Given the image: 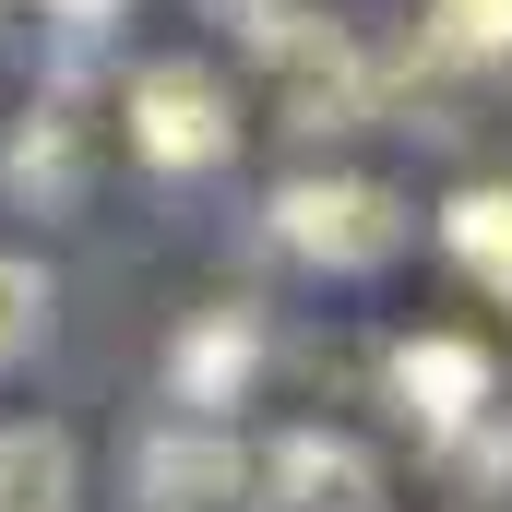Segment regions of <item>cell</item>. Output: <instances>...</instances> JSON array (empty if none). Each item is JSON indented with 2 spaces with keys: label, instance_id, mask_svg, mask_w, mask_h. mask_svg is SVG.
Listing matches in <instances>:
<instances>
[{
  "label": "cell",
  "instance_id": "obj_1",
  "mask_svg": "<svg viewBox=\"0 0 512 512\" xmlns=\"http://www.w3.org/2000/svg\"><path fill=\"white\" fill-rule=\"evenodd\" d=\"M120 120H131V155L167 167V179L227 167V143H239V108H227V84H215L203 60H143L131 96H120Z\"/></svg>",
  "mask_w": 512,
  "mask_h": 512
},
{
  "label": "cell",
  "instance_id": "obj_2",
  "mask_svg": "<svg viewBox=\"0 0 512 512\" xmlns=\"http://www.w3.org/2000/svg\"><path fill=\"white\" fill-rule=\"evenodd\" d=\"M274 239L298 262H322V274H382L405 251V203L382 179H286L274 191Z\"/></svg>",
  "mask_w": 512,
  "mask_h": 512
},
{
  "label": "cell",
  "instance_id": "obj_3",
  "mask_svg": "<svg viewBox=\"0 0 512 512\" xmlns=\"http://www.w3.org/2000/svg\"><path fill=\"white\" fill-rule=\"evenodd\" d=\"M489 393H501V370H489V346H477V334H405V346H393V405H405L429 441L477 429V417H489Z\"/></svg>",
  "mask_w": 512,
  "mask_h": 512
},
{
  "label": "cell",
  "instance_id": "obj_4",
  "mask_svg": "<svg viewBox=\"0 0 512 512\" xmlns=\"http://www.w3.org/2000/svg\"><path fill=\"white\" fill-rule=\"evenodd\" d=\"M251 489H262V512H370L382 501V465L346 429H286L251 465Z\"/></svg>",
  "mask_w": 512,
  "mask_h": 512
},
{
  "label": "cell",
  "instance_id": "obj_5",
  "mask_svg": "<svg viewBox=\"0 0 512 512\" xmlns=\"http://www.w3.org/2000/svg\"><path fill=\"white\" fill-rule=\"evenodd\" d=\"M262 48L286 60V120H298V131H358V120H370V72H358V48H346L334 24L286 12Z\"/></svg>",
  "mask_w": 512,
  "mask_h": 512
},
{
  "label": "cell",
  "instance_id": "obj_6",
  "mask_svg": "<svg viewBox=\"0 0 512 512\" xmlns=\"http://www.w3.org/2000/svg\"><path fill=\"white\" fill-rule=\"evenodd\" d=\"M131 489H143V512H227L251 489V453H239L215 417H191V429H155V441H143Z\"/></svg>",
  "mask_w": 512,
  "mask_h": 512
},
{
  "label": "cell",
  "instance_id": "obj_7",
  "mask_svg": "<svg viewBox=\"0 0 512 512\" xmlns=\"http://www.w3.org/2000/svg\"><path fill=\"white\" fill-rule=\"evenodd\" d=\"M262 370V322L251 310H191V334L167 346V393L179 405H239Z\"/></svg>",
  "mask_w": 512,
  "mask_h": 512
},
{
  "label": "cell",
  "instance_id": "obj_8",
  "mask_svg": "<svg viewBox=\"0 0 512 512\" xmlns=\"http://www.w3.org/2000/svg\"><path fill=\"white\" fill-rule=\"evenodd\" d=\"M84 501V453L48 417H0V512H72Z\"/></svg>",
  "mask_w": 512,
  "mask_h": 512
},
{
  "label": "cell",
  "instance_id": "obj_9",
  "mask_svg": "<svg viewBox=\"0 0 512 512\" xmlns=\"http://www.w3.org/2000/svg\"><path fill=\"white\" fill-rule=\"evenodd\" d=\"M0 179H12V203H36V215H72V203H84V131H72V108H48V120H24V131H12Z\"/></svg>",
  "mask_w": 512,
  "mask_h": 512
},
{
  "label": "cell",
  "instance_id": "obj_10",
  "mask_svg": "<svg viewBox=\"0 0 512 512\" xmlns=\"http://www.w3.org/2000/svg\"><path fill=\"white\" fill-rule=\"evenodd\" d=\"M417 60H441V72H489V60H512V0H429Z\"/></svg>",
  "mask_w": 512,
  "mask_h": 512
},
{
  "label": "cell",
  "instance_id": "obj_11",
  "mask_svg": "<svg viewBox=\"0 0 512 512\" xmlns=\"http://www.w3.org/2000/svg\"><path fill=\"white\" fill-rule=\"evenodd\" d=\"M441 239H453V262H465L477 286L512 298V191H465V203L441 215Z\"/></svg>",
  "mask_w": 512,
  "mask_h": 512
},
{
  "label": "cell",
  "instance_id": "obj_12",
  "mask_svg": "<svg viewBox=\"0 0 512 512\" xmlns=\"http://www.w3.org/2000/svg\"><path fill=\"white\" fill-rule=\"evenodd\" d=\"M48 298H60V286H48V262H24V251H0V370H12V358H36V346H48Z\"/></svg>",
  "mask_w": 512,
  "mask_h": 512
},
{
  "label": "cell",
  "instance_id": "obj_13",
  "mask_svg": "<svg viewBox=\"0 0 512 512\" xmlns=\"http://www.w3.org/2000/svg\"><path fill=\"white\" fill-rule=\"evenodd\" d=\"M203 12H227V24H251V36H274V24H286L298 0H203Z\"/></svg>",
  "mask_w": 512,
  "mask_h": 512
},
{
  "label": "cell",
  "instance_id": "obj_14",
  "mask_svg": "<svg viewBox=\"0 0 512 512\" xmlns=\"http://www.w3.org/2000/svg\"><path fill=\"white\" fill-rule=\"evenodd\" d=\"M60 12H72V24H96V12H108V0H60Z\"/></svg>",
  "mask_w": 512,
  "mask_h": 512
}]
</instances>
